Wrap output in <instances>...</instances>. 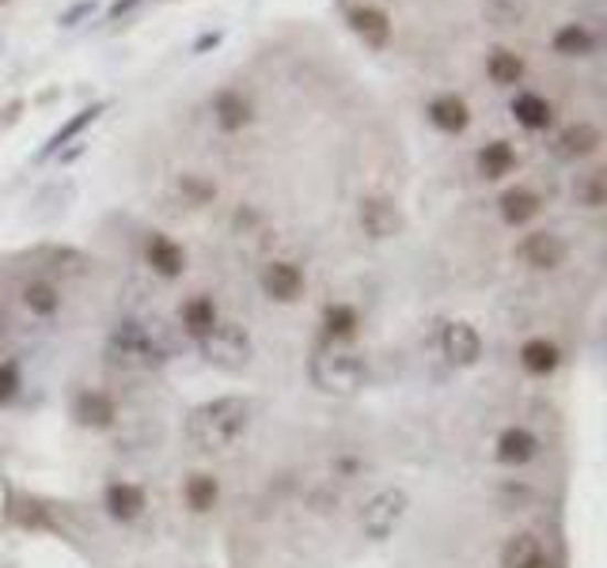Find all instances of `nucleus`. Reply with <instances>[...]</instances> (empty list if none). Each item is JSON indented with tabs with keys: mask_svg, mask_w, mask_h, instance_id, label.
Returning a JSON list of instances; mask_svg holds the SVG:
<instances>
[{
	"mask_svg": "<svg viewBox=\"0 0 607 568\" xmlns=\"http://www.w3.org/2000/svg\"><path fill=\"white\" fill-rule=\"evenodd\" d=\"M209 110H213V122H217V129L220 133H228V136L243 133V129L254 125V118H259L251 91H243L239 84H228V88H220L217 95H213Z\"/></svg>",
	"mask_w": 607,
	"mask_h": 568,
	"instance_id": "423d86ee",
	"label": "nucleus"
},
{
	"mask_svg": "<svg viewBox=\"0 0 607 568\" xmlns=\"http://www.w3.org/2000/svg\"><path fill=\"white\" fill-rule=\"evenodd\" d=\"M425 114H430V122L441 129V133H448V136H459L464 133L467 125H471V107H467L464 99H459V95H437V99L430 102V110H425Z\"/></svg>",
	"mask_w": 607,
	"mask_h": 568,
	"instance_id": "6ab92c4d",
	"label": "nucleus"
},
{
	"mask_svg": "<svg viewBox=\"0 0 607 568\" xmlns=\"http://www.w3.org/2000/svg\"><path fill=\"white\" fill-rule=\"evenodd\" d=\"M107 360L122 372H160L167 360H175V341L152 318L126 315L107 338Z\"/></svg>",
	"mask_w": 607,
	"mask_h": 568,
	"instance_id": "f257e3e1",
	"label": "nucleus"
},
{
	"mask_svg": "<svg viewBox=\"0 0 607 568\" xmlns=\"http://www.w3.org/2000/svg\"><path fill=\"white\" fill-rule=\"evenodd\" d=\"M225 42V34L220 31H213V34H205V39H198L194 42V54H205V50H213V46H220Z\"/></svg>",
	"mask_w": 607,
	"mask_h": 568,
	"instance_id": "c9c22d12",
	"label": "nucleus"
},
{
	"mask_svg": "<svg viewBox=\"0 0 607 568\" xmlns=\"http://www.w3.org/2000/svg\"><path fill=\"white\" fill-rule=\"evenodd\" d=\"M501 568H554V561L532 531H520L501 546Z\"/></svg>",
	"mask_w": 607,
	"mask_h": 568,
	"instance_id": "dca6fc26",
	"label": "nucleus"
},
{
	"mask_svg": "<svg viewBox=\"0 0 607 568\" xmlns=\"http://www.w3.org/2000/svg\"><path fill=\"white\" fill-rule=\"evenodd\" d=\"M498 212L509 228H524V223H532L543 212V197L528 186H512L498 197Z\"/></svg>",
	"mask_w": 607,
	"mask_h": 568,
	"instance_id": "a211bd4d",
	"label": "nucleus"
},
{
	"mask_svg": "<svg viewBox=\"0 0 607 568\" xmlns=\"http://www.w3.org/2000/svg\"><path fill=\"white\" fill-rule=\"evenodd\" d=\"M194 346H198V352L205 357V364L220 368V372H243L254 357L251 334L239 323H225V318H220L202 341H194Z\"/></svg>",
	"mask_w": 607,
	"mask_h": 568,
	"instance_id": "20e7f679",
	"label": "nucleus"
},
{
	"mask_svg": "<svg viewBox=\"0 0 607 568\" xmlns=\"http://www.w3.org/2000/svg\"><path fill=\"white\" fill-rule=\"evenodd\" d=\"M96 12H99V0H73V4L57 15V23H62V28H76V23H84L88 15H96Z\"/></svg>",
	"mask_w": 607,
	"mask_h": 568,
	"instance_id": "72a5a7b5",
	"label": "nucleus"
},
{
	"mask_svg": "<svg viewBox=\"0 0 607 568\" xmlns=\"http://www.w3.org/2000/svg\"><path fill=\"white\" fill-rule=\"evenodd\" d=\"M520 258H524L532 270L551 273L566 262V239H562L559 231H532V236H524V243H520Z\"/></svg>",
	"mask_w": 607,
	"mask_h": 568,
	"instance_id": "2eb2a0df",
	"label": "nucleus"
},
{
	"mask_svg": "<svg viewBox=\"0 0 607 568\" xmlns=\"http://www.w3.org/2000/svg\"><path fill=\"white\" fill-rule=\"evenodd\" d=\"M0 4H4V0H0Z\"/></svg>",
	"mask_w": 607,
	"mask_h": 568,
	"instance_id": "4c0bfd02",
	"label": "nucleus"
},
{
	"mask_svg": "<svg viewBox=\"0 0 607 568\" xmlns=\"http://www.w3.org/2000/svg\"><path fill=\"white\" fill-rule=\"evenodd\" d=\"M254 402L247 394H225V398L202 402L186 413V440L198 451H225L251 428Z\"/></svg>",
	"mask_w": 607,
	"mask_h": 568,
	"instance_id": "f03ea898",
	"label": "nucleus"
},
{
	"mask_svg": "<svg viewBox=\"0 0 607 568\" xmlns=\"http://www.w3.org/2000/svg\"><path fill=\"white\" fill-rule=\"evenodd\" d=\"M73 417L80 420L84 428H91V433H107L118 420V406L99 386H80V391L73 394Z\"/></svg>",
	"mask_w": 607,
	"mask_h": 568,
	"instance_id": "9b49d317",
	"label": "nucleus"
},
{
	"mask_svg": "<svg viewBox=\"0 0 607 568\" xmlns=\"http://www.w3.org/2000/svg\"><path fill=\"white\" fill-rule=\"evenodd\" d=\"M512 118H517L524 129H532V133H540L554 122V107L543 99V95L535 91H520L517 99H512Z\"/></svg>",
	"mask_w": 607,
	"mask_h": 568,
	"instance_id": "393cba45",
	"label": "nucleus"
},
{
	"mask_svg": "<svg viewBox=\"0 0 607 568\" xmlns=\"http://www.w3.org/2000/svg\"><path fill=\"white\" fill-rule=\"evenodd\" d=\"M475 167H478V175H483L486 183H498V178L512 175V167H517V152H512L509 141H490V144L478 149Z\"/></svg>",
	"mask_w": 607,
	"mask_h": 568,
	"instance_id": "b1692460",
	"label": "nucleus"
},
{
	"mask_svg": "<svg viewBox=\"0 0 607 568\" xmlns=\"http://www.w3.org/2000/svg\"><path fill=\"white\" fill-rule=\"evenodd\" d=\"M486 76H490L498 88H517L524 80V57L512 54V50L498 46L490 57H486Z\"/></svg>",
	"mask_w": 607,
	"mask_h": 568,
	"instance_id": "bb28decb",
	"label": "nucleus"
},
{
	"mask_svg": "<svg viewBox=\"0 0 607 568\" xmlns=\"http://www.w3.org/2000/svg\"><path fill=\"white\" fill-rule=\"evenodd\" d=\"M559 346L546 338H532L520 346V368H524L528 375H551L554 368H559Z\"/></svg>",
	"mask_w": 607,
	"mask_h": 568,
	"instance_id": "cd10ccee",
	"label": "nucleus"
},
{
	"mask_svg": "<svg viewBox=\"0 0 607 568\" xmlns=\"http://www.w3.org/2000/svg\"><path fill=\"white\" fill-rule=\"evenodd\" d=\"M407 507H410L407 493H403V489H395V485H388V489H380L376 496H369V504L361 507V531H365V538H372V542L391 538V535H395L399 523H403Z\"/></svg>",
	"mask_w": 607,
	"mask_h": 568,
	"instance_id": "39448f33",
	"label": "nucleus"
},
{
	"mask_svg": "<svg viewBox=\"0 0 607 568\" xmlns=\"http://www.w3.org/2000/svg\"><path fill=\"white\" fill-rule=\"evenodd\" d=\"M102 110H107V102H91V107H84L80 114H73V118H68L65 125H57V133L50 136V141L39 149V160H50V156H54V152H62L68 141H76V136H80L84 129L99 122V114H102Z\"/></svg>",
	"mask_w": 607,
	"mask_h": 568,
	"instance_id": "5701e85b",
	"label": "nucleus"
},
{
	"mask_svg": "<svg viewBox=\"0 0 607 568\" xmlns=\"http://www.w3.org/2000/svg\"><path fill=\"white\" fill-rule=\"evenodd\" d=\"M141 258H144V265H149V270L156 273V277H164V281H178L186 273L183 247H178L171 236H164V231H144Z\"/></svg>",
	"mask_w": 607,
	"mask_h": 568,
	"instance_id": "1a4fd4ad",
	"label": "nucleus"
},
{
	"mask_svg": "<svg viewBox=\"0 0 607 568\" xmlns=\"http://www.w3.org/2000/svg\"><path fill=\"white\" fill-rule=\"evenodd\" d=\"M183 501H186V507H191L194 515L213 512V507L220 504V481L213 478V473H205V470L186 473V481H183Z\"/></svg>",
	"mask_w": 607,
	"mask_h": 568,
	"instance_id": "4be33fe9",
	"label": "nucleus"
},
{
	"mask_svg": "<svg viewBox=\"0 0 607 568\" xmlns=\"http://www.w3.org/2000/svg\"><path fill=\"white\" fill-rule=\"evenodd\" d=\"M23 391V368L20 360H0V406H12Z\"/></svg>",
	"mask_w": 607,
	"mask_h": 568,
	"instance_id": "2f4dec72",
	"label": "nucleus"
},
{
	"mask_svg": "<svg viewBox=\"0 0 607 568\" xmlns=\"http://www.w3.org/2000/svg\"><path fill=\"white\" fill-rule=\"evenodd\" d=\"M604 144V133L593 122H574L559 133V156L562 160H585Z\"/></svg>",
	"mask_w": 607,
	"mask_h": 568,
	"instance_id": "412c9836",
	"label": "nucleus"
},
{
	"mask_svg": "<svg viewBox=\"0 0 607 568\" xmlns=\"http://www.w3.org/2000/svg\"><path fill=\"white\" fill-rule=\"evenodd\" d=\"M149 0H115V4L107 8V23H122L126 15H133L137 8H144Z\"/></svg>",
	"mask_w": 607,
	"mask_h": 568,
	"instance_id": "f704fd0d",
	"label": "nucleus"
},
{
	"mask_svg": "<svg viewBox=\"0 0 607 568\" xmlns=\"http://www.w3.org/2000/svg\"><path fill=\"white\" fill-rule=\"evenodd\" d=\"M102 507H107L110 520L137 523L144 515V507H149V493L141 485H133V481H110L102 489Z\"/></svg>",
	"mask_w": 607,
	"mask_h": 568,
	"instance_id": "ddd939ff",
	"label": "nucleus"
},
{
	"mask_svg": "<svg viewBox=\"0 0 607 568\" xmlns=\"http://www.w3.org/2000/svg\"><path fill=\"white\" fill-rule=\"evenodd\" d=\"M346 23L369 50H383L391 42V15L376 4H354L346 12Z\"/></svg>",
	"mask_w": 607,
	"mask_h": 568,
	"instance_id": "f8f14e48",
	"label": "nucleus"
},
{
	"mask_svg": "<svg viewBox=\"0 0 607 568\" xmlns=\"http://www.w3.org/2000/svg\"><path fill=\"white\" fill-rule=\"evenodd\" d=\"M604 346H607V330H604Z\"/></svg>",
	"mask_w": 607,
	"mask_h": 568,
	"instance_id": "e433bc0d",
	"label": "nucleus"
},
{
	"mask_svg": "<svg viewBox=\"0 0 607 568\" xmlns=\"http://www.w3.org/2000/svg\"><path fill=\"white\" fill-rule=\"evenodd\" d=\"M486 15H490L498 28H512V23L524 15V4H520V0H490V4H486Z\"/></svg>",
	"mask_w": 607,
	"mask_h": 568,
	"instance_id": "473e14b6",
	"label": "nucleus"
},
{
	"mask_svg": "<svg viewBox=\"0 0 607 568\" xmlns=\"http://www.w3.org/2000/svg\"><path fill=\"white\" fill-rule=\"evenodd\" d=\"M20 304L28 307L31 318L50 323V318H57V312H62V288L50 277H34L20 288Z\"/></svg>",
	"mask_w": 607,
	"mask_h": 568,
	"instance_id": "f3484780",
	"label": "nucleus"
},
{
	"mask_svg": "<svg viewBox=\"0 0 607 568\" xmlns=\"http://www.w3.org/2000/svg\"><path fill=\"white\" fill-rule=\"evenodd\" d=\"M217 323H220V307L217 299L205 296V292H194V296H186L183 304H178V330L191 341H202Z\"/></svg>",
	"mask_w": 607,
	"mask_h": 568,
	"instance_id": "4468645a",
	"label": "nucleus"
},
{
	"mask_svg": "<svg viewBox=\"0 0 607 568\" xmlns=\"http://www.w3.org/2000/svg\"><path fill=\"white\" fill-rule=\"evenodd\" d=\"M307 375H312V383L319 386L323 394L354 398V394L369 383V364H365V357H357V352L327 349V352H315L312 364H307Z\"/></svg>",
	"mask_w": 607,
	"mask_h": 568,
	"instance_id": "7ed1b4c3",
	"label": "nucleus"
},
{
	"mask_svg": "<svg viewBox=\"0 0 607 568\" xmlns=\"http://www.w3.org/2000/svg\"><path fill=\"white\" fill-rule=\"evenodd\" d=\"M441 352L448 357V364L456 368H475L483 360V334L475 330L471 323L456 318L441 330Z\"/></svg>",
	"mask_w": 607,
	"mask_h": 568,
	"instance_id": "9d476101",
	"label": "nucleus"
},
{
	"mask_svg": "<svg viewBox=\"0 0 607 568\" xmlns=\"http://www.w3.org/2000/svg\"><path fill=\"white\" fill-rule=\"evenodd\" d=\"M361 330V315L354 304H327L323 307V334L330 341H354Z\"/></svg>",
	"mask_w": 607,
	"mask_h": 568,
	"instance_id": "a878e982",
	"label": "nucleus"
},
{
	"mask_svg": "<svg viewBox=\"0 0 607 568\" xmlns=\"http://www.w3.org/2000/svg\"><path fill=\"white\" fill-rule=\"evenodd\" d=\"M498 462H506V467H524V462H532L535 455H540V436L528 433V428H506V433L498 436Z\"/></svg>",
	"mask_w": 607,
	"mask_h": 568,
	"instance_id": "aec40b11",
	"label": "nucleus"
},
{
	"mask_svg": "<svg viewBox=\"0 0 607 568\" xmlns=\"http://www.w3.org/2000/svg\"><path fill=\"white\" fill-rule=\"evenodd\" d=\"M577 197H581V205H588V209H607V167L588 171V175L577 183Z\"/></svg>",
	"mask_w": 607,
	"mask_h": 568,
	"instance_id": "7c9ffc66",
	"label": "nucleus"
},
{
	"mask_svg": "<svg viewBox=\"0 0 607 568\" xmlns=\"http://www.w3.org/2000/svg\"><path fill=\"white\" fill-rule=\"evenodd\" d=\"M551 46H554V54H562V57H585V54H593L596 34L588 31L585 23H566V28L554 31Z\"/></svg>",
	"mask_w": 607,
	"mask_h": 568,
	"instance_id": "c756f323",
	"label": "nucleus"
},
{
	"mask_svg": "<svg viewBox=\"0 0 607 568\" xmlns=\"http://www.w3.org/2000/svg\"><path fill=\"white\" fill-rule=\"evenodd\" d=\"M357 223H361L365 236L376 239V243H383V239L403 236L407 217H403V209L391 201V197L372 194V197H365V201L357 205Z\"/></svg>",
	"mask_w": 607,
	"mask_h": 568,
	"instance_id": "6e6552de",
	"label": "nucleus"
},
{
	"mask_svg": "<svg viewBox=\"0 0 607 568\" xmlns=\"http://www.w3.org/2000/svg\"><path fill=\"white\" fill-rule=\"evenodd\" d=\"M175 194L183 205H191V209H205V205L217 201V183L205 175H194V171H183V175L175 178Z\"/></svg>",
	"mask_w": 607,
	"mask_h": 568,
	"instance_id": "c85d7f7f",
	"label": "nucleus"
},
{
	"mask_svg": "<svg viewBox=\"0 0 607 568\" xmlns=\"http://www.w3.org/2000/svg\"><path fill=\"white\" fill-rule=\"evenodd\" d=\"M259 288L270 304H296L307 288V277L296 262H285V258H273L259 270Z\"/></svg>",
	"mask_w": 607,
	"mask_h": 568,
	"instance_id": "0eeeda50",
	"label": "nucleus"
}]
</instances>
